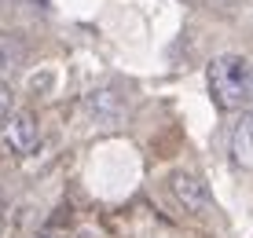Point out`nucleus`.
Returning a JSON list of instances; mask_svg holds the SVG:
<instances>
[{
  "mask_svg": "<svg viewBox=\"0 0 253 238\" xmlns=\"http://www.w3.org/2000/svg\"><path fill=\"white\" fill-rule=\"evenodd\" d=\"M206 81H209L216 107L239 110L250 103V63L242 55H216L206 66Z\"/></svg>",
  "mask_w": 253,
  "mask_h": 238,
  "instance_id": "f257e3e1",
  "label": "nucleus"
},
{
  "mask_svg": "<svg viewBox=\"0 0 253 238\" xmlns=\"http://www.w3.org/2000/svg\"><path fill=\"white\" fill-rule=\"evenodd\" d=\"M0 139H4V147L11 154H33L37 151V143H41V121H37V114L33 110H15L11 118L0 125Z\"/></svg>",
  "mask_w": 253,
  "mask_h": 238,
  "instance_id": "f03ea898",
  "label": "nucleus"
},
{
  "mask_svg": "<svg viewBox=\"0 0 253 238\" xmlns=\"http://www.w3.org/2000/svg\"><path fill=\"white\" fill-rule=\"evenodd\" d=\"M169 187H172L176 201L187 209V213H209V209H213V195H209V187L198 180V176H191V172H172V176H169Z\"/></svg>",
  "mask_w": 253,
  "mask_h": 238,
  "instance_id": "7ed1b4c3",
  "label": "nucleus"
},
{
  "mask_svg": "<svg viewBox=\"0 0 253 238\" xmlns=\"http://www.w3.org/2000/svg\"><path fill=\"white\" fill-rule=\"evenodd\" d=\"M231 161L239 169L253 172V110L242 114L239 125L231 128Z\"/></svg>",
  "mask_w": 253,
  "mask_h": 238,
  "instance_id": "20e7f679",
  "label": "nucleus"
},
{
  "mask_svg": "<svg viewBox=\"0 0 253 238\" xmlns=\"http://www.w3.org/2000/svg\"><path fill=\"white\" fill-rule=\"evenodd\" d=\"M22 55H26L22 44L15 40L11 33H0V74H11V70H19V66H22Z\"/></svg>",
  "mask_w": 253,
  "mask_h": 238,
  "instance_id": "39448f33",
  "label": "nucleus"
},
{
  "mask_svg": "<svg viewBox=\"0 0 253 238\" xmlns=\"http://www.w3.org/2000/svg\"><path fill=\"white\" fill-rule=\"evenodd\" d=\"M88 110H92L99 121H110V118L118 114V95H114V92H107V88H99V92H92V95H88Z\"/></svg>",
  "mask_w": 253,
  "mask_h": 238,
  "instance_id": "423d86ee",
  "label": "nucleus"
},
{
  "mask_svg": "<svg viewBox=\"0 0 253 238\" xmlns=\"http://www.w3.org/2000/svg\"><path fill=\"white\" fill-rule=\"evenodd\" d=\"M11 114H15V92H11V84L0 81V125H4Z\"/></svg>",
  "mask_w": 253,
  "mask_h": 238,
  "instance_id": "0eeeda50",
  "label": "nucleus"
},
{
  "mask_svg": "<svg viewBox=\"0 0 253 238\" xmlns=\"http://www.w3.org/2000/svg\"><path fill=\"white\" fill-rule=\"evenodd\" d=\"M37 238H66V235H63V231H41Z\"/></svg>",
  "mask_w": 253,
  "mask_h": 238,
  "instance_id": "6e6552de",
  "label": "nucleus"
},
{
  "mask_svg": "<svg viewBox=\"0 0 253 238\" xmlns=\"http://www.w3.org/2000/svg\"><path fill=\"white\" fill-rule=\"evenodd\" d=\"M250 103H253V66H250Z\"/></svg>",
  "mask_w": 253,
  "mask_h": 238,
  "instance_id": "1a4fd4ad",
  "label": "nucleus"
}]
</instances>
